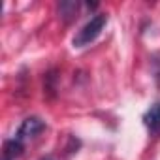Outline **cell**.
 Returning <instances> with one entry per match:
<instances>
[{"mask_svg":"<svg viewBox=\"0 0 160 160\" xmlns=\"http://www.w3.org/2000/svg\"><path fill=\"white\" fill-rule=\"evenodd\" d=\"M143 122L147 126V130L154 136H160V102L152 104L147 113L143 115Z\"/></svg>","mask_w":160,"mask_h":160,"instance_id":"3957f363","label":"cell"},{"mask_svg":"<svg viewBox=\"0 0 160 160\" xmlns=\"http://www.w3.org/2000/svg\"><path fill=\"white\" fill-rule=\"evenodd\" d=\"M40 160H55V158H53V156H51V154H45V156H42V158H40Z\"/></svg>","mask_w":160,"mask_h":160,"instance_id":"52a82bcc","label":"cell"},{"mask_svg":"<svg viewBox=\"0 0 160 160\" xmlns=\"http://www.w3.org/2000/svg\"><path fill=\"white\" fill-rule=\"evenodd\" d=\"M43 130H45V122H43L40 117H27V119L21 122V126H19L15 138L21 139V141H27V139L36 138V136L42 134Z\"/></svg>","mask_w":160,"mask_h":160,"instance_id":"7a4b0ae2","label":"cell"},{"mask_svg":"<svg viewBox=\"0 0 160 160\" xmlns=\"http://www.w3.org/2000/svg\"><path fill=\"white\" fill-rule=\"evenodd\" d=\"M23 154V141L21 139H8L4 143V160H15Z\"/></svg>","mask_w":160,"mask_h":160,"instance_id":"277c9868","label":"cell"},{"mask_svg":"<svg viewBox=\"0 0 160 160\" xmlns=\"http://www.w3.org/2000/svg\"><path fill=\"white\" fill-rule=\"evenodd\" d=\"M77 8H79L77 2H60V4H58V13H60V17H62L64 21H70V19L75 17Z\"/></svg>","mask_w":160,"mask_h":160,"instance_id":"5b68a950","label":"cell"},{"mask_svg":"<svg viewBox=\"0 0 160 160\" xmlns=\"http://www.w3.org/2000/svg\"><path fill=\"white\" fill-rule=\"evenodd\" d=\"M154 79H156V85L160 89V60L154 62Z\"/></svg>","mask_w":160,"mask_h":160,"instance_id":"8992f818","label":"cell"},{"mask_svg":"<svg viewBox=\"0 0 160 160\" xmlns=\"http://www.w3.org/2000/svg\"><path fill=\"white\" fill-rule=\"evenodd\" d=\"M106 25H108V15L106 13L94 15L89 23H85L81 27V30H77V34L73 36V47H85V45L92 43L102 34Z\"/></svg>","mask_w":160,"mask_h":160,"instance_id":"6da1fadb","label":"cell"}]
</instances>
